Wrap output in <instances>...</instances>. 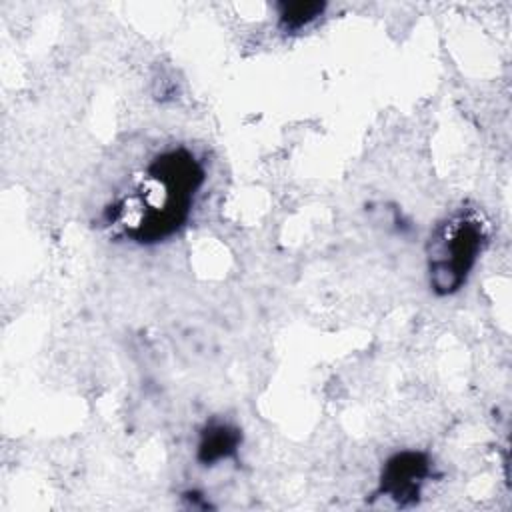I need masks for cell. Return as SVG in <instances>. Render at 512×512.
Listing matches in <instances>:
<instances>
[{
    "mask_svg": "<svg viewBox=\"0 0 512 512\" xmlns=\"http://www.w3.org/2000/svg\"><path fill=\"white\" fill-rule=\"evenodd\" d=\"M204 182V164L190 148H166L154 154L106 206L104 222L128 242H164L186 226Z\"/></svg>",
    "mask_w": 512,
    "mask_h": 512,
    "instance_id": "cell-1",
    "label": "cell"
},
{
    "mask_svg": "<svg viewBox=\"0 0 512 512\" xmlns=\"http://www.w3.org/2000/svg\"><path fill=\"white\" fill-rule=\"evenodd\" d=\"M490 238V224L482 210L460 206L442 218L426 244L428 284L438 296L458 292Z\"/></svg>",
    "mask_w": 512,
    "mask_h": 512,
    "instance_id": "cell-2",
    "label": "cell"
},
{
    "mask_svg": "<svg viewBox=\"0 0 512 512\" xmlns=\"http://www.w3.org/2000/svg\"><path fill=\"white\" fill-rule=\"evenodd\" d=\"M432 474L434 468L426 452H396L382 466L376 496H386L394 500V504L400 508L414 506L420 500L422 488L428 478H432Z\"/></svg>",
    "mask_w": 512,
    "mask_h": 512,
    "instance_id": "cell-3",
    "label": "cell"
},
{
    "mask_svg": "<svg viewBox=\"0 0 512 512\" xmlns=\"http://www.w3.org/2000/svg\"><path fill=\"white\" fill-rule=\"evenodd\" d=\"M240 442H242V434L238 428L230 426L228 422L212 420L200 432L196 456L204 466H212L220 460L234 458Z\"/></svg>",
    "mask_w": 512,
    "mask_h": 512,
    "instance_id": "cell-4",
    "label": "cell"
},
{
    "mask_svg": "<svg viewBox=\"0 0 512 512\" xmlns=\"http://www.w3.org/2000/svg\"><path fill=\"white\" fill-rule=\"evenodd\" d=\"M278 14V24L284 32H294L304 26H308L312 20H316L326 4L324 2H282Z\"/></svg>",
    "mask_w": 512,
    "mask_h": 512,
    "instance_id": "cell-5",
    "label": "cell"
}]
</instances>
